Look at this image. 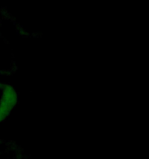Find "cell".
I'll return each mask as SVG.
<instances>
[{"mask_svg": "<svg viewBox=\"0 0 149 159\" xmlns=\"http://www.w3.org/2000/svg\"><path fill=\"white\" fill-rule=\"evenodd\" d=\"M17 102V94L11 85L0 82V122L6 119Z\"/></svg>", "mask_w": 149, "mask_h": 159, "instance_id": "6da1fadb", "label": "cell"}, {"mask_svg": "<svg viewBox=\"0 0 149 159\" xmlns=\"http://www.w3.org/2000/svg\"><path fill=\"white\" fill-rule=\"evenodd\" d=\"M13 57L9 43L0 34V75H7L14 69Z\"/></svg>", "mask_w": 149, "mask_h": 159, "instance_id": "7a4b0ae2", "label": "cell"}, {"mask_svg": "<svg viewBox=\"0 0 149 159\" xmlns=\"http://www.w3.org/2000/svg\"><path fill=\"white\" fill-rule=\"evenodd\" d=\"M0 159H19V152L11 143L0 140Z\"/></svg>", "mask_w": 149, "mask_h": 159, "instance_id": "3957f363", "label": "cell"}]
</instances>
